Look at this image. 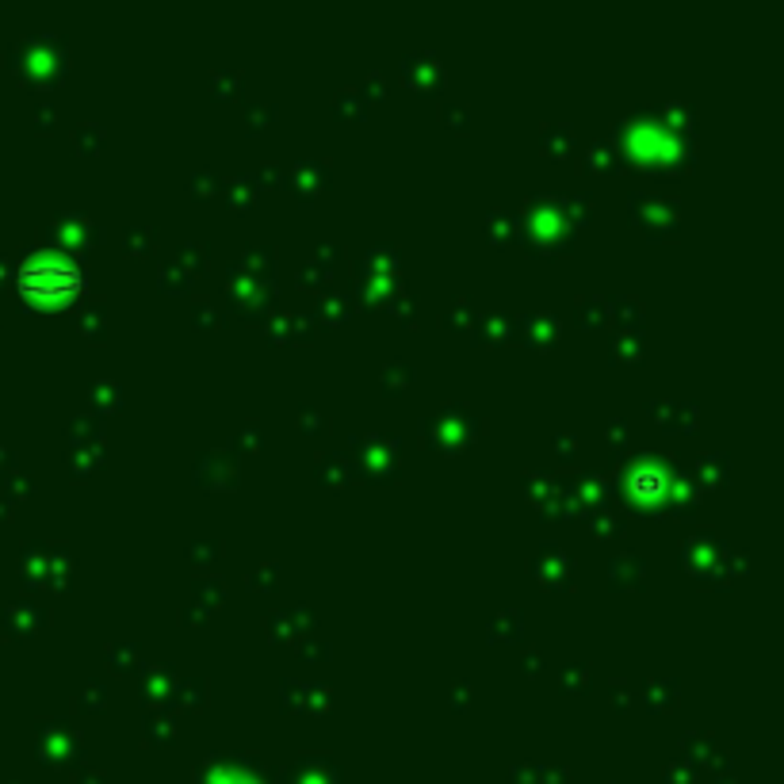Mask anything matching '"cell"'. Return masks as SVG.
<instances>
[{
	"mask_svg": "<svg viewBox=\"0 0 784 784\" xmlns=\"http://www.w3.org/2000/svg\"><path fill=\"white\" fill-rule=\"evenodd\" d=\"M20 287L31 299H69L85 287V276L77 264H69L66 257H35L20 268Z\"/></svg>",
	"mask_w": 784,
	"mask_h": 784,
	"instance_id": "obj_1",
	"label": "cell"
},
{
	"mask_svg": "<svg viewBox=\"0 0 784 784\" xmlns=\"http://www.w3.org/2000/svg\"><path fill=\"white\" fill-rule=\"evenodd\" d=\"M628 142H632L639 153H658V146H666V142H674L666 131H658V127H651V123H639L632 134H628Z\"/></svg>",
	"mask_w": 784,
	"mask_h": 784,
	"instance_id": "obj_2",
	"label": "cell"
},
{
	"mask_svg": "<svg viewBox=\"0 0 784 784\" xmlns=\"http://www.w3.org/2000/svg\"><path fill=\"white\" fill-rule=\"evenodd\" d=\"M666 486V471H658V467H643V471H635L632 475V494L635 498H651Z\"/></svg>",
	"mask_w": 784,
	"mask_h": 784,
	"instance_id": "obj_3",
	"label": "cell"
}]
</instances>
